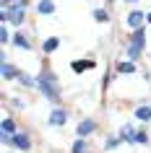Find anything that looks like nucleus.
Instances as JSON below:
<instances>
[{"mask_svg":"<svg viewBox=\"0 0 151 153\" xmlns=\"http://www.w3.org/2000/svg\"><path fill=\"white\" fill-rule=\"evenodd\" d=\"M37 94H39L50 106L63 104L65 94H63V83H60V75L55 73V68L50 65V57H44L39 65V73H37Z\"/></svg>","mask_w":151,"mask_h":153,"instance_id":"1","label":"nucleus"},{"mask_svg":"<svg viewBox=\"0 0 151 153\" xmlns=\"http://www.w3.org/2000/svg\"><path fill=\"white\" fill-rule=\"evenodd\" d=\"M146 52H149V26H141V29L128 31L125 39H122L120 57H128V60H133V62L141 65L146 60Z\"/></svg>","mask_w":151,"mask_h":153,"instance_id":"2","label":"nucleus"},{"mask_svg":"<svg viewBox=\"0 0 151 153\" xmlns=\"http://www.w3.org/2000/svg\"><path fill=\"white\" fill-rule=\"evenodd\" d=\"M29 16H32V8H26V5H11V8H0V21L11 24L13 29L29 26Z\"/></svg>","mask_w":151,"mask_h":153,"instance_id":"3","label":"nucleus"},{"mask_svg":"<svg viewBox=\"0 0 151 153\" xmlns=\"http://www.w3.org/2000/svg\"><path fill=\"white\" fill-rule=\"evenodd\" d=\"M68 122H71V109L65 104H55V106H50V114H47V120H44V125L52 130H63L68 127Z\"/></svg>","mask_w":151,"mask_h":153,"instance_id":"4","label":"nucleus"},{"mask_svg":"<svg viewBox=\"0 0 151 153\" xmlns=\"http://www.w3.org/2000/svg\"><path fill=\"white\" fill-rule=\"evenodd\" d=\"M11 47L18 49V52H34V49H37V44H34L32 29H26V26L13 29V42H11Z\"/></svg>","mask_w":151,"mask_h":153,"instance_id":"5","label":"nucleus"},{"mask_svg":"<svg viewBox=\"0 0 151 153\" xmlns=\"http://www.w3.org/2000/svg\"><path fill=\"white\" fill-rule=\"evenodd\" d=\"M8 148H13V151H18V153H32L34 151V135L26 127H21L18 132L11 135V145Z\"/></svg>","mask_w":151,"mask_h":153,"instance_id":"6","label":"nucleus"},{"mask_svg":"<svg viewBox=\"0 0 151 153\" xmlns=\"http://www.w3.org/2000/svg\"><path fill=\"white\" fill-rule=\"evenodd\" d=\"M99 120L96 117H91V114H86V117H81L78 122H76V127H73V132L78 137H94L96 132H99Z\"/></svg>","mask_w":151,"mask_h":153,"instance_id":"7","label":"nucleus"},{"mask_svg":"<svg viewBox=\"0 0 151 153\" xmlns=\"http://www.w3.org/2000/svg\"><path fill=\"white\" fill-rule=\"evenodd\" d=\"M133 120L138 125H151V96L138 99L133 106Z\"/></svg>","mask_w":151,"mask_h":153,"instance_id":"8","label":"nucleus"},{"mask_svg":"<svg viewBox=\"0 0 151 153\" xmlns=\"http://www.w3.org/2000/svg\"><path fill=\"white\" fill-rule=\"evenodd\" d=\"M91 21H94L96 26H110L112 24V8L104 5V3L91 5Z\"/></svg>","mask_w":151,"mask_h":153,"instance_id":"9","label":"nucleus"},{"mask_svg":"<svg viewBox=\"0 0 151 153\" xmlns=\"http://www.w3.org/2000/svg\"><path fill=\"white\" fill-rule=\"evenodd\" d=\"M68 68H71V73L73 75H83V73H89V70H96L99 68V62H96L94 57H76V60H71L68 62Z\"/></svg>","mask_w":151,"mask_h":153,"instance_id":"10","label":"nucleus"},{"mask_svg":"<svg viewBox=\"0 0 151 153\" xmlns=\"http://www.w3.org/2000/svg\"><path fill=\"white\" fill-rule=\"evenodd\" d=\"M125 26H128V31H133V29H141V26H146V10L138 8V5H133V8L125 13Z\"/></svg>","mask_w":151,"mask_h":153,"instance_id":"11","label":"nucleus"},{"mask_svg":"<svg viewBox=\"0 0 151 153\" xmlns=\"http://www.w3.org/2000/svg\"><path fill=\"white\" fill-rule=\"evenodd\" d=\"M32 13H34V16H39V18H52L57 13V3H55V0H34Z\"/></svg>","mask_w":151,"mask_h":153,"instance_id":"12","label":"nucleus"},{"mask_svg":"<svg viewBox=\"0 0 151 153\" xmlns=\"http://www.w3.org/2000/svg\"><path fill=\"white\" fill-rule=\"evenodd\" d=\"M112 65H115V70H117L120 78H122V75H135V73H141V65L133 62V60H128V57H115Z\"/></svg>","mask_w":151,"mask_h":153,"instance_id":"13","label":"nucleus"},{"mask_svg":"<svg viewBox=\"0 0 151 153\" xmlns=\"http://www.w3.org/2000/svg\"><path fill=\"white\" fill-rule=\"evenodd\" d=\"M135 132H138V122H135V120H125V122L117 127V135L122 137V143H125V145H133Z\"/></svg>","mask_w":151,"mask_h":153,"instance_id":"14","label":"nucleus"},{"mask_svg":"<svg viewBox=\"0 0 151 153\" xmlns=\"http://www.w3.org/2000/svg\"><path fill=\"white\" fill-rule=\"evenodd\" d=\"M21 130V122H18V117L11 109H5V114H3V120H0V132H8V135H13V132H18Z\"/></svg>","mask_w":151,"mask_h":153,"instance_id":"15","label":"nucleus"},{"mask_svg":"<svg viewBox=\"0 0 151 153\" xmlns=\"http://www.w3.org/2000/svg\"><path fill=\"white\" fill-rule=\"evenodd\" d=\"M21 91H37V73H29L21 68V73H18V78L13 81Z\"/></svg>","mask_w":151,"mask_h":153,"instance_id":"16","label":"nucleus"},{"mask_svg":"<svg viewBox=\"0 0 151 153\" xmlns=\"http://www.w3.org/2000/svg\"><path fill=\"white\" fill-rule=\"evenodd\" d=\"M60 47H63V39H60V36H44V39L39 42V52H42V57H52Z\"/></svg>","mask_w":151,"mask_h":153,"instance_id":"17","label":"nucleus"},{"mask_svg":"<svg viewBox=\"0 0 151 153\" xmlns=\"http://www.w3.org/2000/svg\"><path fill=\"white\" fill-rule=\"evenodd\" d=\"M18 73H21V68H18L13 60H3V62H0V78L5 83H13L18 78Z\"/></svg>","mask_w":151,"mask_h":153,"instance_id":"18","label":"nucleus"},{"mask_svg":"<svg viewBox=\"0 0 151 153\" xmlns=\"http://www.w3.org/2000/svg\"><path fill=\"white\" fill-rule=\"evenodd\" d=\"M122 137L117 135V132H107V135L102 137V153H115V151H120L122 148Z\"/></svg>","mask_w":151,"mask_h":153,"instance_id":"19","label":"nucleus"},{"mask_svg":"<svg viewBox=\"0 0 151 153\" xmlns=\"http://www.w3.org/2000/svg\"><path fill=\"white\" fill-rule=\"evenodd\" d=\"M29 104H32V101H29V99L24 96V94H16V96H5V109H13V112H26V109H29Z\"/></svg>","mask_w":151,"mask_h":153,"instance_id":"20","label":"nucleus"},{"mask_svg":"<svg viewBox=\"0 0 151 153\" xmlns=\"http://www.w3.org/2000/svg\"><path fill=\"white\" fill-rule=\"evenodd\" d=\"M68 153H94V145H91V137H78V135H76V140L71 143Z\"/></svg>","mask_w":151,"mask_h":153,"instance_id":"21","label":"nucleus"},{"mask_svg":"<svg viewBox=\"0 0 151 153\" xmlns=\"http://www.w3.org/2000/svg\"><path fill=\"white\" fill-rule=\"evenodd\" d=\"M133 145H141V148H151V132H149V125H138V132H135Z\"/></svg>","mask_w":151,"mask_h":153,"instance_id":"22","label":"nucleus"},{"mask_svg":"<svg viewBox=\"0 0 151 153\" xmlns=\"http://www.w3.org/2000/svg\"><path fill=\"white\" fill-rule=\"evenodd\" d=\"M117 78H120V75H117V70H115V65L107 62V73H104V81H102V94H107V91H110V86L117 81Z\"/></svg>","mask_w":151,"mask_h":153,"instance_id":"23","label":"nucleus"},{"mask_svg":"<svg viewBox=\"0 0 151 153\" xmlns=\"http://www.w3.org/2000/svg\"><path fill=\"white\" fill-rule=\"evenodd\" d=\"M11 42H13V26L0 21V47H11Z\"/></svg>","mask_w":151,"mask_h":153,"instance_id":"24","label":"nucleus"},{"mask_svg":"<svg viewBox=\"0 0 151 153\" xmlns=\"http://www.w3.org/2000/svg\"><path fill=\"white\" fill-rule=\"evenodd\" d=\"M11 5H26V8H32L34 0H0V8H11Z\"/></svg>","mask_w":151,"mask_h":153,"instance_id":"25","label":"nucleus"},{"mask_svg":"<svg viewBox=\"0 0 151 153\" xmlns=\"http://www.w3.org/2000/svg\"><path fill=\"white\" fill-rule=\"evenodd\" d=\"M141 81H143V83H151V70L141 68Z\"/></svg>","mask_w":151,"mask_h":153,"instance_id":"26","label":"nucleus"},{"mask_svg":"<svg viewBox=\"0 0 151 153\" xmlns=\"http://www.w3.org/2000/svg\"><path fill=\"white\" fill-rule=\"evenodd\" d=\"M120 3H125V5H130V8H133V5H138L141 0H120Z\"/></svg>","mask_w":151,"mask_h":153,"instance_id":"27","label":"nucleus"},{"mask_svg":"<svg viewBox=\"0 0 151 153\" xmlns=\"http://www.w3.org/2000/svg\"><path fill=\"white\" fill-rule=\"evenodd\" d=\"M146 26H149V29H151V8L146 10Z\"/></svg>","mask_w":151,"mask_h":153,"instance_id":"28","label":"nucleus"},{"mask_svg":"<svg viewBox=\"0 0 151 153\" xmlns=\"http://www.w3.org/2000/svg\"><path fill=\"white\" fill-rule=\"evenodd\" d=\"M104 5H110V8H115V3H120V0H102Z\"/></svg>","mask_w":151,"mask_h":153,"instance_id":"29","label":"nucleus"},{"mask_svg":"<svg viewBox=\"0 0 151 153\" xmlns=\"http://www.w3.org/2000/svg\"><path fill=\"white\" fill-rule=\"evenodd\" d=\"M8 153H18V151H13V148H11V151H8Z\"/></svg>","mask_w":151,"mask_h":153,"instance_id":"30","label":"nucleus"},{"mask_svg":"<svg viewBox=\"0 0 151 153\" xmlns=\"http://www.w3.org/2000/svg\"><path fill=\"white\" fill-rule=\"evenodd\" d=\"M149 8H151V3H149Z\"/></svg>","mask_w":151,"mask_h":153,"instance_id":"31","label":"nucleus"},{"mask_svg":"<svg viewBox=\"0 0 151 153\" xmlns=\"http://www.w3.org/2000/svg\"><path fill=\"white\" fill-rule=\"evenodd\" d=\"M94 153H96V151H94ZM99 153H102V151H99Z\"/></svg>","mask_w":151,"mask_h":153,"instance_id":"32","label":"nucleus"}]
</instances>
